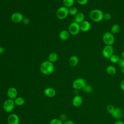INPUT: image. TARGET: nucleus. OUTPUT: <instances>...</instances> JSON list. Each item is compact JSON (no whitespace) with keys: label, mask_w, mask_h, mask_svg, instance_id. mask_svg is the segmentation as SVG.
Here are the masks:
<instances>
[{"label":"nucleus","mask_w":124,"mask_h":124,"mask_svg":"<svg viewBox=\"0 0 124 124\" xmlns=\"http://www.w3.org/2000/svg\"><path fill=\"white\" fill-rule=\"evenodd\" d=\"M40 70L43 74L50 75L54 72V66L52 62L48 61H45L41 64Z\"/></svg>","instance_id":"1"},{"label":"nucleus","mask_w":124,"mask_h":124,"mask_svg":"<svg viewBox=\"0 0 124 124\" xmlns=\"http://www.w3.org/2000/svg\"><path fill=\"white\" fill-rule=\"evenodd\" d=\"M104 13L98 9L92 10L89 14L90 19L94 22H99L103 19Z\"/></svg>","instance_id":"2"},{"label":"nucleus","mask_w":124,"mask_h":124,"mask_svg":"<svg viewBox=\"0 0 124 124\" xmlns=\"http://www.w3.org/2000/svg\"><path fill=\"white\" fill-rule=\"evenodd\" d=\"M102 40L106 45L112 46L115 41V38L112 33L107 31L103 35Z\"/></svg>","instance_id":"3"},{"label":"nucleus","mask_w":124,"mask_h":124,"mask_svg":"<svg viewBox=\"0 0 124 124\" xmlns=\"http://www.w3.org/2000/svg\"><path fill=\"white\" fill-rule=\"evenodd\" d=\"M15 104L14 100L11 99H7L3 102V108L4 111L7 113L11 112L15 108Z\"/></svg>","instance_id":"4"},{"label":"nucleus","mask_w":124,"mask_h":124,"mask_svg":"<svg viewBox=\"0 0 124 124\" xmlns=\"http://www.w3.org/2000/svg\"><path fill=\"white\" fill-rule=\"evenodd\" d=\"M69 14V9L64 6L59 8L56 12V16L59 19H65Z\"/></svg>","instance_id":"5"},{"label":"nucleus","mask_w":124,"mask_h":124,"mask_svg":"<svg viewBox=\"0 0 124 124\" xmlns=\"http://www.w3.org/2000/svg\"><path fill=\"white\" fill-rule=\"evenodd\" d=\"M86 84V80L84 78H79L74 80L72 83V86L74 89L79 90L82 89Z\"/></svg>","instance_id":"6"},{"label":"nucleus","mask_w":124,"mask_h":124,"mask_svg":"<svg viewBox=\"0 0 124 124\" xmlns=\"http://www.w3.org/2000/svg\"><path fill=\"white\" fill-rule=\"evenodd\" d=\"M68 31L72 35H76L78 34L80 31L79 24L74 21L72 22L68 27Z\"/></svg>","instance_id":"7"},{"label":"nucleus","mask_w":124,"mask_h":124,"mask_svg":"<svg viewBox=\"0 0 124 124\" xmlns=\"http://www.w3.org/2000/svg\"><path fill=\"white\" fill-rule=\"evenodd\" d=\"M114 54V49L112 46L106 45L102 51V54L104 58L109 59L110 57Z\"/></svg>","instance_id":"8"},{"label":"nucleus","mask_w":124,"mask_h":124,"mask_svg":"<svg viewBox=\"0 0 124 124\" xmlns=\"http://www.w3.org/2000/svg\"><path fill=\"white\" fill-rule=\"evenodd\" d=\"M7 120L8 124H19L20 122L19 116L15 113H12L8 115Z\"/></svg>","instance_id":"9"},{"label":"nucleus","mask_w":124,"mask_h":124,"mask_svg":"<svg viewBox=\"0 0 124 124\" xmlns=\"http://www.w3.org/2000/svg\"><path fill=\"white\" fill-rule=\"evenodd\" d=\"M23 15L19 12L14 13L11 16V19L12 22L16 23L21 22L23 19Z\"/></svg>","instance_id":"10"},{"label":"nucleus","mask_w":124,"mask_h":124,"mask_svg":"<svg viewBox=\"0 0 124 124\" xmlns=\"http://www.w3.org/2000/svg\"><path fill=\"white\" fill-rule=\"evenodd\" d=\"M7 95L8 98L14 100L17 97L18 92L17 89L15 87L9 88L7 92Z\"/></svg>","instance_id":"11"},{"label":"nucleus","mask_w":124,"mask_h":124,"mask_svg":"<svg viewBox=\"0 0 124 124\" xmlns=\"http://www.w3.org/2000/svg\"><path fill=\"white\" fill-rule=\"evenodd\" d=\"M83 102V98L82 96L80 95H75L72 100V105L75 107H80Z\"/></svg>","instance_id":"12"},{"label":"nucleus","mask_w":124,"mask_h":124,"mask_svg":"<svg viewBox=\"0 0 124 124\" xmlns=\"http://www.w3.org/2000/svg\"><path fill=\"white\" fill-rule=\"evenodd\" d=\"M80 31L83 32H87L91 28V25L89 21L88 20H85L81 23L79 24Z\"/></svg>","instance_id":"13"},{"label":"nucleus","mask_w":124,"mask_h":124,"mask_svg":"<svg viewBox=\"0 0 124 124\" xmlns=\"http://www.w3.org/2000/svg\"><path fill=\"white\" fill-rule=\"evenodd\" d=\"M124 115L123 110L122 108L119 107L115 108L114 112L111 115L112 117L116 119H121Z\"/></svg>","instance_id":"14"},{"label":"nucleus","mask_w":124,"mask_h":124,"mask_svg":"<svg viewBox=\"0 0 124 124\" xmlns=\"http://www.w3.org/2000/svg\"><path fill=\"white\" fill-rule=\"evenodd\" d=\"M45 95L49 98L53 97L56 95V91L55 89L51 87H47L46 88L44 91Z\"/></svg>","instance_id":"15"},{"label":"nucleus","mask_w":124,"mask_h":124,"mask_svg":"<svg viewBox=\"0 0 124 124\" xmlns=\"http://www.w3.org/2000/svg\"><path fill=\"white\" fill-rule=\"evenodd\" d=\"M85 15L82 12H78L77 14L75 16V22L80 24L82 22L85 20Z\"/></svg>","instance_id":"16"},{"label":"nucleus","mask_w":124,"mask_h":124,"mask_svg":"<svg viewBox=\"0 0 124 124\" xmlns=\"http://www.w3.org/2000/svg\"><path fill=\"white\" fill-rule=\"evenodd\" d=\"M70 35V34L68 31L63 30L60 32L59 34V38L62 41H66L69 38Z\"/></svg>","instance_id":"17"},{"label":"nucleus","mask_w":124,"mask_h":124,"mask_svg":"<svg viewBox=\"0 0 124 124\" xmlns=\"http://www.w3.org/2000/svg\"><path fill=\"white\" fill-rule=\"evenodd\" d=\"M79 62V59L76 55H73L70 57L69 60V64L72 67L76 66L78 65Z\"/></svg>","instance_id":"18"},{"label":"nucleus","mask_w":124,"mask_h":124,"mask_svg":"<svg viewBox=\"0 0 124 124\" xmlns=\"http://www.w3.org/2000/svg\"><path fill=\"white\" fill-rule=\"evenodd\" d=\"M106 72L109 75H114L116 73L117 70L115 67L112 65H108L106 68Z\"/></svg>","instance_id":"19"},{"label":"nucleus","mask_w":124,"mask_h":124,"mask_svg":"<svg viewBox=\"0 0 124 124\" xmlns=\"http://www.w3.org/2000/svg\"><path fill=\"white\" fill-rule=\"evenodd\" d=\"M14 100L15 105L17 106H23L25 103V99L21 96H17Z\"/></svg>","instance_id":"20"},{"label":"nucleus","mask_w":124,"mask_h":124,"mask_svg":"<svg viewBox=\"0 0 124 124\" xmlns=\"http://www.w3.org/2000/svg\"><path fill=\"white\" fill-rule=\"evenodd\" d=\"M121 30L120 26L118 24H114L110 28V32L113 34L118 33Z\"/></svg>","instance_id":"21"},{"label":"nucleus","mask_w":124,"mask_h":124,"mask_svg":"<svg viewBox=\"0 0 124 124\" xmlns=\"http://www.w3.org/2000/svg\"><path fill=\"white\" fill-rule=\"evenodd\" d=\"M58 59V55L57 53L55 52L50 53L48 56V61L51 62H56Z\"/></svg>","instance_id":"22"},{"label":"nucleus","mask_w":124,"mask_h":124,"mask_svg":"<svg viewBox=\"0 0 124 124\" xmlns=\"http://www.w3.org/2000/svg\"><path fill=\"white\" fill-rule=\"evenodd\" d=\"M75 0H63V4L66 8H70L73 6Z\"/></svg>","instance_id":"23"},{"label":"nucleus","mask_w":124,"mask_h":124,"mask_svg":"<svg viewBox=\"0 0 124 124\" xmlns=\"http://www.w3.org/2000/svg\"><path fill=\"white\" fill-rule=\"evenodd\" d=\"M82 90L84 92L87 93H92L93 91V88L92 86L90 85H87L86 84L82 89Z\"/></svg>","instance_id":"24"},{"label":"nucleus","mask_w":124,"mask_h":124,"mask_svg":"<svg viewBox=\"0 0 124 124\" xmlns=\"http://www.w3.org/2000/svg\"><path fill=\"white\" fill-rule=\"evenodd\" d=\"M120 57L119 56L117 55V54H113L109 59L110 60V61L113 63H117L118 61L120 60Z\"/></svg>","instance_id":"25"},{"label":"nucleus","mask_w":124,"mask_h":124,"mask_svg":"<svg viewBox=\"0 0 124 124\" xmlns=\"http://www.w3.org/2000/svg\"><path fill=\"white\" fill-rule=\"evenodd\" d=\"M107 109V112L109 113L110 114L112 115L113 114V113L114 111V110L115 109V107L112 104H109L108 105L106 108Z\"/></svg>","instance_id":"26"},{"label":"nucleus","mask_w":124,"mask_h":124,"mask_svg":"<svg viewBox=\"0 0 124 124\" xmlns=\"http://www.w3.org/2000/svg\"><path fill=\"white\" fill-rule=\"evenodd\" d=\"M78 13V9L75 7H71L69 9V14L71 16H76Z\"/></svg>","instance_id":"27"},{"label":"nucleus","mask_w":124,"mask_h":124,"mask_svg":"<svg viewBox=\"0 0 124 124\" xmlns=\"http://www.w3.org/2000/svg\"><path fill=\"white\" fill-rule=\"evenodd\" d=\"M49 124H63V123L60 119L54 118L51 120Z\"/></svg>","instance_id":"28"},{"label":"nucleus","mask_w":124,"mask_h":124,"mask_svg":"<svg viewBox=\"0 0 124 124\" xmlns=\"http://www.w3.org/2000/svg\"><path fill=\"white\" fill-rule=\"evenodd\" d=\"M111 18V15L109 13H106L104 14L103 19L106 21L109 20Z\"/></svg>","instance_id":"29"},{"label":"nucleus","mask_w":124,"mask_h":124,"mask_svg":"<svg viewBox=\"0 0 124 124\" xmlns=\"http://www.w3.org/2000/svg\"><path fill=\"white\" fill-rule=\"evenodd\" d=\"M118 66L120 68H124V59L122 58H120L118 62H117Z\"/></svg>","instance_id":"30"},{"label":"nucleus","mask_w":124,"mask_h":124,"mask_svg":"<svg viewBox=\"0 0 124 124\" xmlns=\"http://www.w3.org/2000/svg\"><path fill=\"white\" fill-rule=\"evenodd\" d=\"M59 119L63 123L64 122H65L66 120H67L68 119L67 115L65 113H62L60 115Z\"/></svg>","instance_id":"31"},{"label":"nucleus","mask_w":124,"mask_h":124,"mask_svg":"<svg viewBox=\"0 0 124 124\" xmlns=\"http://www.w3.org/2000/svg\"><path fill=\"white\" fill-rule=\"evenodd\" d=\"M76 1L79 4L81 5H86L88 2V0H76Z\"/></svg>","instance_id":"32"},{"label":"nucleus","mask_w":124,"mask_h":124,"mask_svg":"<svg viewBox=\"0 0 124 124\" xmlns=\"http://www.w3.org/2000/svg\"><path fill=\"white\" fill-rule=\"evenodd\" d=\"M22 22L24 25H28L29 24L30 20L28 17H24Z\"/></svg>","instance_id":"33"},{"label":"nucleus","mask_w":124,"mask_h":124,"mask_svg":"<svg viewBox=\"0 0 124 124\" xmlns=\"http://www.w3.org/2000/svg\"><path fill=\"white\" fill-rule=\"evenodd\" d=\"M63 124H75V123L73 121L71 120L67 119V120H66L65 122H63Z\"/></svg>","instance_id":"34"},{"label":"nucleus","mask_w":124,"mask_h":124,"mask_svg":"<svg viewBox=\"0 0 124 124\" xmlns=\"http://www.w3.org/2000/svg\"><path fill=\"white\" fill-rule=\"evenodd\" d=\"M120 87L123 91L124 92V80H122L120 83Z\"/></svg>","instance_id":"35"},{"label":"nucleus","mask_w":124,"mask_h":124,"mask_svg":"<svg viewBox=\"0 0 124 124\" xmlns=\"http://www.w3.org/2000/svg\"><path fill=\"white\" fill-rule=\"evenodd\" d=\"M114 124H124V123L123 121H121V120H118L117 121H116Z\"/></svg>","instance_id":"36"},{"label":"nucleus","mask_w":124,"mask_h":124,"mask_svg":"<svg viewBox=\"0 0 124 124\" xmlns=\"http://www.w3.org/2000/svg\"><path fill=\"white\" fill-rule=\"evenodd\" d=\"M4 52V49L2 47L0 46V54H2Z\"/></svg>","instance_id":"37"},{"label":"nucleus","mask_w":124,"mask_h":124,"mask_svg":"<svg viewBox=\"0 0 124 124\" xmlns=\"http://www.w3.org/2000/svg\"><path fill=\"white\" fill-rule=\"evenodd\" d=\"M121 71L123 74H124V68H122L121 69Z\"/></svg>","instance_id":"38"},{"label":"nucleus","mask_w":124,"mask_h":124,"mask_svg":"<svg viewBox=\"0 0 124 124\" xmlns=\"http://www.w3.org/2000/svg\"><path fill=\"white\" fill-rule=\"evenodd\" d=\"M122 58L124 59V50L123 51V52L122 53Z\"/></svg>","instance_id":"39"},{"label":"nucleus","mask_w":124,"mask_h":124,"mask_svg":"<svg viewBox=\"0 0 124 124\" xmlns=\"http://www.w3.org/2000/svg\"></svg>","instance_id":"40"}]
</instances>
